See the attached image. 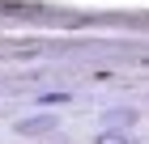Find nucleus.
<instances>
[{
  "instance_id": "nucleus-1",
  "label": "nucleus",
  "mask_w": 149,
  "mask_h": 144,
  "mask_svg": "<svg viewBox=\"0 0 149 144\" xmlns=\"http://www.w3.org/2000/svg\"><path fill=\"white\" fill-rule=\"evenodd\" d=\"M51 132H56V114H34L17 123V136H51Z\"/></svg>"
},
{
  "instance_id": "nucleus-2",
  "label": "nucleus",
  "mask_w": 149,
  "mask_h": 144,
  "mask_svg": "<svg viewBox=\"0 0 149 144\" xmlns=\"http://www.w3.org/2000/svg\"><path fill=\"white\" fill-rule=\"evenodd\" d=\"M102 119H107V123H111V127H132V123H136V119H141V114H136V110H132V106H111V110H107V114H102Z\"/></svg>"
},
{
  "instance_id": "nucleus-3",
  "label": "nucleus",
  "mask_w": 149,
  "mask_h": 144,
  "mask_svg": "<svg viewBox=\"0 0 149 144\" xmlns=\"http://www.w3.org/2000/svg\"><path fill=\"white\" fill-rule=\"evenodd\" d=\"M94 144H132V136H124V132H102V136H94Z\"/></svg>"
}]
</instances>
